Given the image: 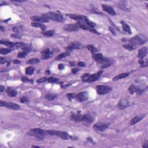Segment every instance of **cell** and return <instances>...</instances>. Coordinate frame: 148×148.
Returning a JSON list of instances; mask_svg holds the SVG:
<instances>
[{
	"instance_id": "cell-51",
	"label": "cell",
	"mask_w": 148,
	"mask_h": 148,
	"mask_svg": "<svg viewBox=\"0 0 148 148\" xmlns=\"http://www.w3.org/2000/svg\"><path fill=\"white\" fill-rule=\"evenodd\" d=\"M12 30L15 33H19V31H20V29L18 27H15L12 28Z\"/></svg>"
},
{
	"instance_id": "cell-30",
	"label": "cell",
	"mask_w": 148,
	"mask_h": 148,
	"mask_svg": "<svg viewBox=\"0 0 148 148\" xmlns=\"http://www.w3.org/2000/svg\"><path fill=\"white\" fill-rule=\"evenodd\" d=\"M138 62L141 67H147L148 65V60L147 58H145V57L140 58V60L138 61Z\"/></svg>"
},
{
	"instance_id": "cell-32",
	"label": "cell",
	"mask_w": 148,
	"mask_h": 148,
	"mask_svg": "<svg viewBox=\"0 0 148 148\" xmlns=\"http://www.w3.org/2000/svg\"><path fill=\"white\" fill-rule=\"evenodd\" d=\"M25 45H26L21 42L14 43L13 45V47H12V49H19V48H23L25 46Z\"/></svg>"
},
{
	"instance_id": "cell-37",
	"label": "cell",
	"mask_w": 148,
	"mask_h": 148,
	"mask_svg": "<svg viewBox=\"0 0 148 148\" xmlns=\"http://www.w3.org/2000/svg\"><path fill=\"white\" fill-rule=\"evenodd\" d=\"M42 34L45 37H52L54 34V30H48L46 31H43Z\"/></svg>"
},
{
	"instance_id": "cell-11",
	"label": "cell",
	"mask_w": 148,
	"mask_h": 148,
	"mask_svg": "<svg viewBox=\"0 0 148 148\" xmlns=\"http://www.w3.org/2000/svg\"><path fill=\"white\" fill-rule=\"evenodd\" d=\"M109 126V123H101V122H98L95 123L93 126V128L98 131H104L108 128Z\"/></svg>"
},
{
	"instance_id": "cell-35",
	"label": "cell",
	"mask_w": 148,
	"mask_h": 148,
	"mask_svg": "<svg viewBox=\"0 0 148 148\" xmlns=\"http://www.w3.org/2000/svg\"><path fill=\"white\" fill-rule=\"evenodd\" d=\"M34 68L32 66H30V67H28L27 68H26L25 69V74L27 75H31L34 74Z\"/></svg>"
},
{
	"instance_id": "cell-25",
	"label": "cell",
	"mask_w": 148,
	"mask_h": 148,
	"mask_svg": "<svg viewBox=\"0 0 148 148\" xmlns=\"http://www.w3.org/2000/svg\"><path fill=\"white\" fill-rule=\"evenodd\" d=\"M121 24L122 25V27H123V29L124 30V31H126V33H127L128 34H131L132 33V31L131 30V28L130 27L127 25L126 23H125L124 21H121Z\"/></svg>"
},
{
	"instance_id": "cell-21",
	"label": "cell",
	"mask_w": 148,
	"mask_h": 148,
	"mask_svg": "<svg viewBox=\"0 0 148 148\" xmlns=\"http://www.w3.org/2000/svg\"><path fill=\"white\" fill-rule=\"evenodd\" d=\"M31 20L33 21H35V22L37 23H46V22H49V20H48V19H45V17H41V16H31L30 17Z\"/></svg>"
},
{
	"instance_id": "cell-42",
	"label": "cell",
	"mask_w": 148,
	"mask_h": 148,
	"mask_svg": "<svg viewBox=\"0 0 148 148\" xmlns=\"http://www.w3.org/2000/svg\"><path fill=\"white\" fill-rule=\"evenodd\" d=\"M67 97L68 98V100L70 101H72V99H75L76 97V95H75L74 93H68L67 94Z\"/></svg>"
},
{
	"instance_id": "cell-45",
	"label": "cell",
	"mask_w": 148,
	"mask_h": 148,
	"mask_svg": "<svg viewBox=\"0 0 148 148\" xmlns=\"http://www.w3.org/2000/svg\"><path fill=\"white\" fill-rule=\"evenodd\" d=\"M20 101L21 102V103H28L29 101V99H28L27 97L26 96H23L20 98Z\"/></svg>"
},
{
	"instance_id": "cell-46",
	"label": "cell",
	"mask_w": 148,
	"mask_h": 148,
	"mask_svg": "<svg viewBox=\"0 0 148 148\" xmlns=\"http://www.w3.org/2000/svg\"><path fill=\"white\" fill-rule=\"evenodd\" d=\"M48 80V78L46 77H43L39 79L38 80H37V82L38 83H43V82H45Z\"/></svg>"
},
{
	"instance_id": "cell-22",
	"label": "cell",
	"mask_w": 148,
	"mask_h": 148,
	"mask_svg": "<svg viewBox=\"0 0 148 148\" xmlns=\"http://www.w3.org/2000/svg\"><path fill=\"white\" fill-rule=\"evenodd\" d=\"M5 92L8 95L9 97H16L17 94V91H16L15 89H12L11 87H8L6 89Z\"/></svg>"
},
{
	"instance_id": "cell-4",
	"label": "cell",
	"mask_w": 148,
	"mask_h": 148,
	"mask_svg": "<svg viewBox=\"0 0 148 148\" xmlns=\"http://www.w3.org/2000/svg\"><path fill=\"white\" fill-rule=\"evenodd\" d=\"M147 42V38L142 35H136V37L131 38L129 41V42L132 43L136 46L138 45H142Z\"/></svg>"
},
{
	"instance_id": "cell-13",
	"label": "cell",
	"mask_w": 148,
	"mask_h": 148,
	"mask_svg": "<svg viewBox=\"0 0 148 148\" xmlns=\"http://www.w3.org/2000/svg\"><path fill=\"white\" fill-rule=\"evenodd\" d=\"M75 99L79 103L86 101L89 99V93L87 91H82V92L79 93L76 95Z\"/></svg>"
},
{
	"instance_id": "cell-61",
	"label": "cell",
	"mask_w": 148,
	"mask_h": 148,
	"mask_svg": "<svg viewBox=\"0 0 148 148\" xmlns=\"http://www.w3.org/2000/svg\"><path fill=\"white\" fill-rule=\"evenodd\" d=\"M46 74L47 75H49V74H50V71H49V70H48V71H46Z\"/></svg>"
},
{
	"instance_id": "cell-39",
	"label": "cell",
	"mask_w": 148,
	"mask_h": 148,
	"mask_svg": "<svg viewBox=\"0 0 148 148\" xmlns=\"http://www.w3.org/2000/svg\"><path fill=\"white\" fill-rule=\"evenodd\" d=\"M11 50L9 49H6V48H2L0 49V53L2 55H5V54H8L11 53Z\"/></svg>"
},
{
	"instance_id": "cell-47",
	"label": "cell",
	"mask_w": 148,
	"mask_h": 148,
	"mask_svg": "<svg viewBox=\"0 0 148 148\" xmlns=\"http://www.w3.org/2000/svg\"><path fill=\"white\" fill-rule=\"evenodd\" d=\"M89 75H90V74L86 73V74H83V75L82 76H81L82 80V81L83 82H85V81L87 79V78L89 77Z\"/></svg>"
},
{
	"instance_id": "cell-19",
	"label": "cell",
	"mask_w": 148,
	"mask_h": 148,
	"mask_svg": "<svg viewBox=\"0 0 148 148\" xmlns=\"http://www.w3.org/2000/svg\"><path fill=\"white\" fill-rule=\"evenodd\" d=\"M79 27L77 25L74 24H69L64 25L63 27L64 30L67 31H76L79 30Z\"/></svg>"
},
{
	"instance_id": "cell-59",
	"label": "cell",
	"mask_w": 148,
	"mask_h": 148,
	"mask_svg": "<svg viewBox=\"0 0 148 148\" xmlns=\"http://www.w3.org/2000/svg\"><path fill=\"white\" fill-rule=\"evenodd\" d=\"M0 30H1V31H3L4 30H5V29L2 26V25H1V26H0Z\"/></svg>"
},
{
	"instance_id": "cell-17",
	"label": "cell",
	"mask_w": 148,
	"mask_h": 148,
	"mask_svg": "<svg viewBox=\"0 0 148 148\" xmlns=\"http://www.w3.org/2000/svg\"><path fill=\"white\" fill-rule=\"evenodd\" d=\"M53 55V52L49 49H46L41 52V58L42 60H46L50 58Z\"/></svg>"
},
{
	"instance_id": "cell-23",
	"label": "cell",
	"mask_w": 148,
	"mask_h": 148,
	"mask_svg": "<svg viewBox=\"0 0 148 148\" xmlns=\"http://www.w3.org/2000/svg\"><path fill=\"white\" fill-rule=\"evenodd\" d=\"M148 54V49L146 47H144V48H141V49L139 50L138 53V56L139 58H142L146 57V56Z\"/></svg>"
},
{
	"instance_id": "cell-36",
	"label": "cell",
	"mask_w": 148,
	"mask_h": 148,
	"mask_svg": "<svg viewBox=\"0 0 148 148\" xmlns=\"http://www.w3.org/2000/svg\"><path fill=\"white\" fill-rule=\"evenodd\" d=\"M86 48H87L88 50H89L92 54H94V53H95L96 52H98V49H97V48H95V47L93 46L92 45H87Z\"/></svg>"
},
{
	"instance_id": "cell-44",
	"label": "cell",
	"mask_w": 148,
	"mask_h": 148,
	"mask_svg": "<svg viewBox=\"0 0 148 148\" xmlns=\"http://www.w3.org/2000/svg\"><path fill=\"white\" fill-rule=\"evenodd\" d=\"M21 81L25 83H33V80H30L28 78L25 77V76H22L21 77Z\"/></svg>"
},
{
	"instance_id": "cell-1",
	"label": "cell",
	"mask_w": 148,
	"mask_h": 148,
	"mask_svg": "<svg viewBox=\"0 0 148 148\" xmlns=\"http://www.w3.org/2000/svg\"><path fill=\"white\" fill-rule=\"evenodd\" d=\"M28 136H34L39 140H42L48 134L46 130H44L41 128H33L30 129L27 132Z\"/></svg>"
},
{
	"instance_id": "cell-50",
	"label": "cell",
	"mask_w": 148,
	"mask_h": 148,
	"mask_svg": "<svg viewBox=\"0 0 148 148\" xmlns=\"http://www.w3.org/2000/svg\"><path fill=\"white\" fill-rule=\"evenodd\" d=\"M78 66L79 67H85V66H86V63L82 62H80L78 63Z\"/></svg>"
},
{
	"instance_id": "cell-3",
	"label": "cell",
	"mask_w": 148,
	"mask_h": 148,
	"mask_svg": "<svg viewBox=\"0 0 148 148\" xmlns=\"http://www.w3.org/2000/svg\"><path fill=\"white\" fill-rule=\"evenodd\" d=\"M42 17L48 20H52L53 21H58V22H63L64 20V19L62 15L53 12H47L43 14Z\"/></svg>"
},
{
	"instance_id": "cell-62",
	"label": "cell",
	"mask_w": 148,
	"mask_h": 148,
	"mask_svg": "<svg viewBox=\"0 0 148 148\" xmlns=\"http://www.w3.org/2000/svg\"><path fill=\"white\" fill-rule=\"evenodd\" d=\"M32 147L33 148H40L39 146H34V145H33V146H32Z\"/></svg>"
},
{
	"instance_id": "cell-15",
	"label": "cell",
	"mask_w": 148,
	"mask_h": 148,
	"mask_svg": "<svg viewBox=\"0 0 148 148\" xmlns=\"http://www.w3.org/2000/svg\"><path fill=\"white\" fill-rule=\"evenodd\" d=\"M83 115L81 114L80 111H78L77 113H72L70 116V119L71 120L74 121L75 122H81L82 118Z\"/></svg>"
},
{
	"instance_id": "cell-48",
	"label": "cell",
	"mask_w": 148,
	"mask_h": 148,
	"mask_svg": "<svg viewBox=\"0 0 148 148\" xmlns=\"http://www.w3.org/2000/svg\"><path fill=\"white\" fill-rule=\"evenodd\" d=\"M8 62V61L6 60V58L2 57H1V59H0V64H3L6 63V62Z\"/></svg>"
},
{
	"instance_id": "cell-8",
	"label": "cell",
	"mask_w": 148,
	"mask_h": 148,
	"mask_svg": "<svg viewBox=\"0 0 148 148\" xmlns=\"http://www.w3.org/2000/svg\"><path fill=\"white\" fill-rule=\"evenodd\" d=\"M95 119V116L92 113H88L82 116L81 122H83L85 124H90L94 122Z\"/></svg>"
},
{
	"instance_id": "cell-58",
	"label": "cell",
	"mask_w": 148,
	"mask_h": 148,
	"mask_svg": "<svg viewBox=\"0 0 148 148\" xmlns=\"http://www.w3.org/2000/svg\"><path fill=\"white\" fill-rule=\"evenodd\" d=\"M12 2H25V1H18V0H11Z\"/></svg>"
},
{
	"instance_id": "cell-40",
	"label": "cell",
	"mask_w": 148,
	"mask_h": 148,
	"mask_svg": "<svg viewBox=\"0 0 148 148\" xmlns=\"http://www.w3.org/2000/svg\"><path fill=\"white\" fill-rule=\"evenodd\" d=\"M29 53H27V52H25V51H22V52H19V53H17V57L18 58H25V57H26L27 54H28Z\"/></svg>"
},
{
	"instance_id": "cell-57",
	"label": "cell",
	"mask_w": 148,
	"mask_h": 148,
	"mask_svg": "<svg viewBox=\"0 0 148 148\" xmlns=\"http://www.w3.org/2000/svg\"><path fill=\"white\" fill-rule=\"evenodd\" d=\"M4 90H5V87L3 86H0V92L2 93L4 91Z\"/></svg>"
},
{
	"instance_id": "cell-55",
	"label": "cell",
	"mask_w": 148,
	"mask_h": 148,
	"mask_svg": "<svg viewBox=\"0 0 148 148\" xmlns=\"http://www.w3.org/2000/svg\"><path fill=\"white\" fill-rule=\"evenodd\" d=\"M20 62H21L20 61L18 60H14L13 61V63L15 64H19Z\"/></svg>"
},
{
	"instance_id": "cell-38",
	"label": "cell",
	"mask_w": 148,
	"mask_h": 148,
	"mask_svg": "<svg viewBox=\"0 0 148 148\" xmlns=\"http://www.w3.org/2000/svg\"><path fill=\"white\" fill-rule=\"evenodd\" d=\"M39 60L38 58H30V60L27 62V63L29 64H37V63H39Z\"/></svg>"
},
{
	"instance_id": "cell-52",
	"label": "cell",
	"mask_w": 148,
	"mask_h": 148,
	"mask_svg": "<svg viewBox=\"0 0 148 148\" xmlns=\"http://www.w3.org/2000/svg\"><path fill=\"white\" fill-rule=\"evenodd\" d=\"M80 70V69L79 68H73L72 70V72L74 74H76V73H77L78 72H79Z\"/></svg>"
},
{
	"instance_id": "cell-29",
	"label": "cell",
	"mask_w": 148,
	"mask_h": 148,
	"mask_svg": "<svg viewBox=\"0 0 148 148\" xmlns=\"http://www.w3.org/2000/svg\"><path fill=\"white\" fill-rule=\"evenodd\" d=\"M126 1H121L120 2V4L118 5L119 7L122 10L124 11H130L129 8L127 7V5L126 4Z\"/></svg>"
},
{
	"instance_id": "cell-56",
	"label": "cell",
	"mask_w": 148,
	"mask_h": 148,
	"mask_svg": "<svg viewBox=\"0 0 148 148\" xmlns=\"http://www.w3.org/2000/svg\"><path fill=\"white\" fill-rule=\"evenodd\" d=\"M142 147L143 148H148V141H146V142L144 143V145H142Z\"/></svg>"
},
{
	"instance_id": "cell-7",
	"label": "cell",
	"mask_w": 148,
	"mask_h": 148,
	"mask_svg": "<svg viewBox=\"0 0 148 148\" xmlns=\"http://www.w3.org/2000/svg\"><path fill=\"white\" fill-rule=\"evenodd\" d=\"M78 26L79 27V28L83 29V30H88V31H90L92 33H95V34H98V33L94 30V29L91 27L87 23H86V20H81V21H79L77 23Z\"/></svg>"
},
{
	"instance_id": "cell-10",
	"label": "cell",
	"mask_w": 148,
	"mask_h": 148,
	"mask_svg": "<svg viewBox=\"0 0 148 148\" xmlns=\"http://www.w3.org/2000/svg\"><path fill=\"white\" fill-rule=\"evenodd\" d=\"M130 102L129 99L127 98H122L119 100L118 104H117V107L120 110H123L125 108L130 107Z\"/></svg>"
},
{
	"instance_id": "cell-49",
	"label": "cell",
	"mask_w": 148,
	"mask_h": 148,
	"mask_svg": "<svg viewBox=\"0 0 148 148\" xmlns=\"http://www.w3.org/2000/svg\"><path fill=\"white\" fill-rule=\"evenodd\" d=\"M109 30L111 32V33H112V35H113V36H116V35L115 31V30L113 29V27H111V26H109Z\"/></svg>"
},
{
	"instance_id": "cell-27",
	"label": "cell",
	"mask_w": 148,
	"mask_h": 148,
	"mask_svg": "<svg viewBox=\"0 0 148 148\" xmlns=\"http://www.w3.org/2000/svg\"><path fill=\"white\" fill-rule=\"evenodd\" d=\"M31 25L33 27H34L39 28V29H41L42 30H43V31H44V30L46 29V27L43 25V24L39 23L32 22L31 23Z\"/></svg>"
},
{
	"instance_id": "cell-6",
	"label": "cell",
	"mask_w": 148,
	"mask_h": 148,
	"mask_svg": "<svg viewBox=\"0 0 148 148\" xmlns=\"http://www.w3.org/2000/svg\"><path fill=\"white\" fill-rule=\"evenodd\" d=\"M113 60L112 59L109 58H106V57H103L99 62H98V64H99V67L101 69H104L108 68L110 67L113 64Z\"/></svg>"
},
{
	"instance_id": "cell-31",
	"label": "cell",
	"mask_w": 148,
	"mask_h": 148,
	"mask_svg": "<svg viewBox=\"0 0 148 148\" xmlns=\"http://www.w3.org/2000/svg\"><path fill=\"white\" fill-rule=\"evenodd\" d=\"M92 57L93 59L95 60L98 62L104 57H103V54H101V53H94V54H93Z\"/></svg>"
},
{
	"instance_id": "cell-2",
	"label": "cell",
	"mask_w": 148,
	"mask_h": 148,
	"mask_svg": "<svg viewBox=\"0 0 148 148\" xmlns=\"http://www.w3.org/2000/svg\"><path fill=\"white\" fill-rule=\"evenodd\" d=\"M48 134L50 136H56L60 138L61 139L64 140H69L70 139L71 140H75V137L70 136L68 133L65 131H55V130H47Z\"/></svg>"
},
{
	"instance_id": "cell-34",
	"label": "cell",
	"mask_w": 148,
	"mask_h": 148,
	"mask_svg": "<svg viewBox=\"0 0 148 148\" xmlns=\"http://www.w3.org/2000/svg\"><path fill=\"white\" fill-rule=\"evenodd\" d=\"M57 97V95L53 94H50V93H48L45 95V98L48 99V101H53L54 99Z\"/></svg>"
},
{
	"instance_id": "cell-16",
	"label": "cell",
	"mask_w": 148,
	"mask_h": 148,
	"mask_svg": "<svg viewBox=\"0 0 148 148\" xmlns=\"http://www.w3.org/2000/svg\"><path fill=\"white\" fill-rule=\"evenodd\" d=\"M82 47L81 43L78 42H73L71 43L67 48H66L67 50L72 51L74 49H80Z\"/></svg>"
},
{
	"instance_id": "cell-41",
	"label": "cell",
	"mask_w": 148,
	"mask_h": 148,
	"mask_svg": "<svg viewBox=\"0 0 148 148\" xmlns=\"http://www.w3.org/2000/svg\"><path fill=\"white\" fill-rule=\"evenodd\" d=\"M86 21L87 23L88 24V25H90V26L91 27L93 28V29H94V27H95V25H95V23H94V22H93V21H91V20H89V19H87V18L86 19Z\"/></svg>"
},
{
	"instance_id": "cell-28",
	"label": "cell",
	"mask_w": 148,
	"mask_h": 148,
	"mask_svg": "<svg viewBox=\"0 0 148 148\" xmlns=\"http://www.w3.org/2000/svg\"><path fill=\"white\" fill-rule=\"evenodd\" d=\"M123 46L125 48V49H127L129 51H132V50H133L136 49V45H133L132 43H130V42L123 45Z\"/></svg>"
},
{
	"instance_id": "cell-60",
	"label": "cell",
	"mask_w": 148,
	"mask_h": 148,
	"mask_svg": "<svg viewBox=\"0 0 148 148\" xmlns=\"http://www.w3.org/2000/svg\"><path fill=\"white\" fill-rule=\"evenodd\" d=\"M70 64H71V66H75V62H70Z\"/></svg>"
},
{
	"instance_id": "cell-12",
	"label": "cell",
	"mask_w": 148,
	"mask_h": 148,
	"mask_svg": "<svg viewBox=\"0 0 148 148\" xmlns=\"http://www.w3.org/2000/svg\"><path fill=\"white\" fill-rule=\"evenodd\" d=\"M102 74H103V71H99L98 72H96L95 74H93L92 75H89L87 79L85 80V82L87 83H92L94 82H95L96 80H99L100 76H101Z\"/></svg>"
},
{
	"instance_id": "cell-33",
	"label": "cell",
	"mask_w": 148,
	"mask_h": 148,
	"mask_svg": "<svg viewBox=\"0 0 148 148\" xmlns=\"http://www.w3.org/2000/svg\"><path fill=\"white\" fill-rule=\"evenodd\" d=\"M0 43L2 45H4L6 46L9 47V48H11L12 49L13 45L14 42H12L11 41H3V40H1L0 41Z\"/></svg>"
},
{
	"instance_id": "cell-20",
	"label": "cell",
	"mask_w": 148,
	"mask_h": 148,
	"mask_svg": "<svg viewBox=\"0 0 148 148\" xmlns=\"http://www.w3.org/2000/svg\"><path fill=\"white\" fill-rule=\"evenodd\" d=\"M145 116V114H142V115H137L136 116L133 117L132 119L131 120L130 122V124L131 126H133V125H135L138 122H140L142 119H144Z\"/></svg>"
},
{
	"instance_id": "cell-5",
	"label": "cell",
	"mask_w": 148,
	"mask_h": 148,
	"mask_svg": "<svg viewBox=\"0 0 148 148\" xmlns=\"http://www.w3.org/2000/svg\"><path fill=\"white\" fill-rule=\"evenodd\" d=\"M112 88L105 85H97L96 86L97 93L99 95H105L112 91Z\"/></svg>"
},
{
	"instance_id": "cell-9",
	"label": "cell",
	"mask_w": 148,
	"mask_h": 148,
	"mask_svg": "<svg viewBox=\"0 0 148 148\" xmlns=\"http://www.w3.org/2000/svg\"><path fill=\"white\" fill-rule=\"evenodd\" d=\"M0 105L1 107H5L9 109L12 110H19L20 109V106L17 104L12 103H7L4 101H0Z\"/></svg>"
},
{
	"instance_id": "cell-18",
	"label": "cell",
	"mask_w": 148,
	"mask_h": 148,
	"mask_svg": "<svg viewBox=\"0 0 148 148\" xmlns=\"http://www.w3.org/2000/svg\"><path fill=\"white\" fill-rule=\"evenodd\" d=\"M67 16L70 17V18H71V19L77 20V21H81V20H86V19L87 18L86 16H83V15H77V14H67Z\"/></svg>"
},
{
	"instance_id": "cell-53",
	"label": "cell",
	"mask_w": 148,
	"mask_h": 148,
	"mask_svg": "<svg viewBox=\"0 0 148 148\" xmlns=\"http://www.w3.org/2000/svg\"><path fill=\"white\" fill-rule=\"evenodd\" d=\"M11 37H12V38H20V35H19L18 34H11Z\"/></svg>"
},
{
	"instance_id": "cell-43",
	"label": "cell",
	"mask_w": 148,
	"mask_h": 148,
	"mask_svg": "<svg viewBox=\"0 0 148 148\" xmlns=\"http://www.w3.org/2000/svg\"><path fill=\"white\" fill-rule=\"evenodd\" d=\"M58 80V78H56L53 77V76H51L49 77V78H48V81L49 83H56L57 82Z\"/></svg>"
},
{
	"instance_id": "cell-54",
	"label": "cell",
	"mask_w": 148,
	"mask_h": 148,
	"mask_svg": "<svg viewBox=\"0 0 148 148\" xmlns=\"http://www.w3.org/2000/svg\"><path fill=\"white\" fill-rule=\"evenodd\" d=\"M58 68L60 70H63L64 68V66L62 64H58Z\"/></svg>"
},
{
	"instance_id": "cell-24",
	"label": "cell",
	"mask_w": 148,
	"mask_h": 148,
	"mask_svg": "<svg viewBox=\"0 0 148 148\" xmlns=\"http://www.w3.org/2000/svg\"><path fill=\"white\" fill-rule=\"evenodd\" d=\"M71 51L67 50V51H66V52H63V53H61V54H58V55H57L56 57L55 60H56L58 61V60H60L62 59V58H64V57H67V56H70V54H71Z\"/></svg>"
},
{
	"instance_id": "cell-26",
	"label": "cell",
	"mask_w": 148,
	"mask_h": 148,
	"mask_svg": "<svg viewBox=\"0 0 148 148\" xmlns=\"http://www.w3.org/2000/svg\"><path fill=\"white\" fill-rule=\"evenodd\" d=\"M129 75L130 73H122L120 74H119V75H117L116 76L113 78V81H117V80L127 77Z\"/></svg>"
},
{
	"instance_id": "cell-14",
	"label": "cell",
	"mask_w": 148,
	"mask_h": 148,
	"mask_svg": "<svg viewBox=\"0 0 148 148\" xmlns=\"http://www.w3.org/2000/svg\"><path fill=\"white\" fill-rule=\"evenodd\" d=\"M101 6L103 11L108 13L109 15H112V16H115L116 15V13L114 9L113 8L112 6H109L107 4H102Z\"/></svg>"
}]
</instances>
